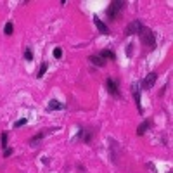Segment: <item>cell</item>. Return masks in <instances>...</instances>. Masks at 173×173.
I'll return each instance as SVG.
<instances>
[{
  "instance_id": "cell-1",
  "label": "cell",
  "mask_w": 173,
  "mask_h": 173,
  "mask_svg": "<svg viewBox=\"0 0 173 173\" xmlns=\"http://www.w3.org/2000/svg\"><path fill=\"white\" fill-rule=\"evenodd\" d=\"M140 40H142V43L146 47H151V49H154L156 47V38H154V33L151 31V30H147L146 26L140 30Z\"/></svg>"
},
{
  "instance_id": "cell-2",
  "label": "cell",
  "mask_w": 173,
  "mask_h": 173,
  "mask_svg": "<svg viewBox=\"0 0 173 173\" xmlns=\"http://www.w3.org/2000/svg\"><path fill=\"white\" fill-rule=\"evenodd\" d=\"M125 2H119V0H114V2H111V5H109V9H107V16L111 17V19H116L118 17V14L125 9Z\"/></svg>"
},
{
  "instance_id": "cell-3",
  "label": "cell",
  "mask_w": 173,
  "mask_h": 173,
  "mask_svg": "<svg viewBox=\"0 0 173 173\" xmlns=\"http://www.w3.org/2000/svg\"><path fill=\"white\" fill-rule=\"evenodd\" d=\"M142 28H144V24H142L140 21H133V23H130V24L125 28V35H139Z\"/></svg>"
},
{
  "instance_id": "cell-4",
  "label": "cell",
  "mask_w": 173,
  "mask_h": 173,
  "mask_svg": "<svg viewBox=\"0 0 173 173\" xmlns=\"http://www.w3.org/2000/svg\"><path fill=\"white\" fill-rule=\"evenodd\" d=\"M156 80H158V74L156 73H149L146 76V80H144V89H152V85L156 83Z\"/></svg>"
},
{
  "instance_id": "cell-5",
  "label": "cell",
  "mask_w": 173,
  "mask_h": 173,
  "mask_svg": "<svg viewBox=\"0 0 173 173\" xmlns=\"http://www.w3.org/2000/svg\"><path fill=\"white\" fill-rule=\"evenodd\" d=\"M107 90H109V94L111 95H114V97H119V90H118V85H116V81L114 80H107Z\"/></svg>"
},
{
  "instance_id": "cell-6",
  "label": "cell",
  "mask_w": 173,
  "mask_h": 173,
  "mask_svg": "<svg viewBox=\"0 0 173 173\" xmlns=\"http://www.w3.org/2000/svg\"><path fill=\"white\" fill-rule=\"evenodd\" d=\"M132 92H133V97H135V102H137L139 113H142V107H140V90H139V85H137V81L132 85Z\"/></svg>"
},
{
  "instance_id": "cell-7",
  "label": "cell",
  "mask_w": 173,
  "mask_h": 173,
  "mask_svg": "<svg viewBox=\"0 0 173 173\" xmlns=\"http://www.w3.org/2000/svg\"><path fill=\"white\" fill-rule=\"evenodd\" d=\"M94 23H95V26H97V30H99V31H101L102 35H107V33H109V28H107V26L104 24V21H101V19L97 17V16L94 17Z\"/></svg>"
},
{
  "instance_id": "cell-8",
  "label": "cell",
  "mask_w": 173,
  "mask_h": 173,
  "mask_svg": "<svg viewBox=\"0 0 173 173\" xmlns=\"http://www.w3.org/2000/svg\"><path fill=\"white\" fill-rule=\"evenodd\" d=\"M90 61H92V64H95V66H99V68H102V66H106V61L101 57V56H90L89 57Z\"/></svg>"
},
{
  "instance_id": "cell-9",
  "label": "cell",
  "mask_w": 173,
  "mask_h": 173,
  "mask_svg": "<svg viewBox=\"0 0 173 173\" xmlns=\"http://www.w3.org/2000/svg\"><path fill=\"white\" fill-rule=\"evenodd\" d=\"M64 107V104H61L59 101H56V99H52L50 102H49V106H47V109L49 111H54V109H62Z\"/></svg>"
},
{
  "instance_id": "cell-10",
  "label": "cell",
  "mask_w": 173,
  "mask_h": 173,
  "mask_svg": "<svg viewBox=\"0 0 173 173\" xmlns=\"http://www.w3.org/2000/svg\"><path fill=\"white\" fill-rule=\"evenodd\" d=\"M101 57H102V59H111V61L116 59L114 52H111V50H102V52H101Z\"/></svg>"
},
{
  "instance_id": "cell-11",
  "label": "cell",
  "mask_w": 173,
  "mask_h": 173,
  "mask_svg": "<svg viewBox=\"0 0 173 173\" xmlns=\"http://www.w3.org/2000/svg\"><path fill=\"white\" fill-rule=\"evenodd\" d=\"M149 125H151L149 121H144V123H142V125L137 128V135H144V133H146V130L149 128Z\"/></svg>"
},
{
  "instance_id": "cell-12",
  "label": "cell",
  "mask_w": 173,
  "mask_h": 173,
  "mask_svg": "<svg viewBox=\"0 0 173 173\" xmlns=\"http://www.w3.org/2000/svg\"><path fill=\"white\" fill-rule=\"evenodd\" d=\"M80 139L85 140V142H89V140H90V132H86V130H81V132H80Z\"/></svg>"
},
{
  "instance_id": "cell-13",
  "label": "cell",
  "mask_w": 173,
  "mask_h": 173,
  "mask_svg": "<svg viewBox=\"0 0 173 173\" xmlns=\"http://www.w3.org/2000/svg\"><path fill=\"white\" fill-rule=\"evenodd\" d=\"M12 31H14V24L9 21V23L5 24V28H4V33H5V35H12Z\"/></svg>"
},
{
  "instance_id": "cell-14",
  "label": "cell",
  "mask_w": 173,
  "mask_h": 173,
  "mask_svg": "<svg viewBox=\"0 0 173 173\" xmlns=\"http://www.w3.org/2000/svg\"><path fill=\"white\" fill-rule=\"evenodd\" d=\"M28 123V118H21V119H17L16 123H14V128H19V126H23V125H26Z\"/></svg>"
},
{
  "instance_id": "cell-15",
  "label": "cell",
  "mask_w": 173,
  "mask_h": 173,
  "mask_svg": "<svg viewBox=\"0 0 173 173\" xmlns=\"http://www.w3.org/2000/svg\"><path fill=\"white\" fill-rule=\"evenodd\" d=\"M47 68H49V66H47V62H43V64H42V68H40V71H38V78H42L43 74H45Z\"/></svg>"
},
{
  "instance_id": "cell-16",
  "label": "cell",
  "mask_w": 173,
  "mask_h": 173,
  "mask_svg": "<svg viewBox=\"0 0 173 173\" xmlns=\"http://www.w3.org/2000/svg\"><path fill=\"white\" fill-rule=\"evenodd\" d=\"M54 57L56 59H61L62 57V50L61 49H54Z\"/></svg>"
},
{
  "instance_id": "cell-17",
  "label": "cell",
  "mask_w": 173,
  "mask_h": 173,
  "mask_svg": "<svg viewBox=\"0 0 173 173\" xmlns=\"http://www.w3.org/2000/svg\"><path fill=\"white\" fill-rule=\"evenodd\" d=\"M24 59H26V61H31V59H33V52H31L30 49L24 52Z\"/></svg>"
},
{
  "instance_id": "cell-18",
  "label": "cell",
  "mask_w": 173,
  "mask_h": 173,
  "mask_svg": "<svg viewBox=\"0 0 173 173\" xmlns=\"http://www.w3.org/2000/svg\"><path fill=\"white\" fill-rule=\"evenodd\" d=\"M2 147L7 149V133H2Z\"/></svg>"
},
{
  "instance_id": "cell-19",
  "label": "cell",
  "mask_w": 173,
  "mask_h": 173,
  "mask_svg": "<svg viewBox=\"0 0 173 173\" xmlns=\"http://www.w3.org/2000/svg\"><path fill=\"white\" fill-rule=\"evenodd\" d=\"M11 154H12V149H9V147H7V149L4 151V156H5V158H9Z\"/></svg>"
}]
</instances>
